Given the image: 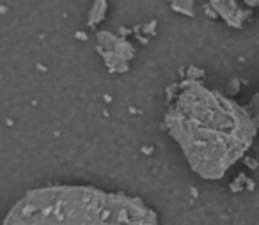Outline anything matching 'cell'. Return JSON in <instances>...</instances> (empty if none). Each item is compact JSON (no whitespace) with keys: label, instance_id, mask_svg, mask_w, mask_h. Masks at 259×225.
<instances>
[{"label":"cell","instance_id":"ba28073f","mask_svg":"<svg viewBox=\"0 0 259 225\" xmlns=\"http://www.w3.org/2000/svg\"><path fill=\"white\" fill-rule=\"evenodd\" d=\"M203 76V71L197 68H188V73H186V78L188 80H197Z\"/></svg>","mask_w":259,"mask_h":225},{"label":"cell","instance_id":"277c9868","mask_svg":"<svg viewBox=\"0 0 259 225\" xmlns=\"http://www.w3.org/2000/svg\"><path fill=\"white\" fill-rule=\"evenodd\" d=\"M106 0H94V5L91 13H89V27H96L98 23H102L105 20L106 14Z\"/></svg>","mask_w":259,"mask_h":225},{"label":"cell","instance_id":"9a60e30c","mask_svg":"<svg viewBox=\"0 0 259 225\" xmlns=\"http://www.w3.org/2000/svg\"><path fill=\"white\" fill-rule=\"evenodd\" d=\"M247 5H259V0H245Z\"/></svg>","mask_w":259,"mask_h":225},{"label":"cell","instance_id":"6da1fadb","mask_svg":"<svg viewBox=\"0 0 259 225\" xmlns=\"http://www.w3.org/2000/svg\"><path fill=\"white\" fill-rule=\"evenodd\" d=\"M165 123L190 167L204 179H220L243 156L258 131V123L245 108L188 78L181 83Z\"/></svg>","mask_w":259,"mask_h":225},{"label":"cell","instance_id":"52a82bcc","mask_svg":"<svg viewBox=\"0 0 259 225\" xmlns=\"http://www.w3.org/2000/svg\"><path fill=\"white\" fill-rule=\"evenodd\" d=\"M156 25H158L156 20H151L148 25H142V34H146V36H155L156 34Z\"/></svg>","mask_w":259,"mask_h":225},{"label":"cell","instance_id":"8fae6325","mask_svg":"<svg viewBox=\"0 0 259 225\" xmlns=\"http://www.w3.org/2000/svg\"><path fill=\"white\" fill-rule=\"evenodd\" d=\"M238 85H240V80L234 78V80L231 82V85H229V87H231V89H229V92H231V94H236V92L240 91V89H238Z\"/></svg>","mask_w":259,"mask_h":225},{"label":"cell","instance_id":"9c48e42d","mask_svg":"<svg viewBox=\"0 0 259 225\" xmlns=\"http://www.w3.org/2000/svg\"><path fill=\"white\" fill-rule=\"evenodd\" d=\"M243 163H245V165L249 167L250 170H256V169H258V165H259V163L254 160V158H249V156L243 158Z\"/></svg>","mask_w":259,"mask_h":225},{"label":"cell","instance_id":"5b68a950","mask_svg":"<svg viewBox=\"0 0 259 225\" xmlns=\"http://www.w3.org/2000/svg\"><path fill=\"white\" fill-rule=\"evenodd\" d=\"M112 51H114V53H116L119 59L126 60V62H130V60L135 57V48L130 45V43L126 41L123 36H119V39H117L116 46H114V50H112Z\"/></svg>","mask_w":259,"mask_h":225},{"label":"cell","instance_id":"5bb4252c","mask_svg":"<svg viewBox=\"0 0 259 225\" xmlns=\"http://www.w3.org/2000/svg\"><path fill=\"white\" fill-rule=\"evenodd\" d=\"M128 34H130V30H128V28H126V27H121V28H119V36L126 37V36H128Z\"/></svg>","mask_w":259,"mask_h":225},{"label":"cell","instance_id":"7c38bea8","mask_svg":"<svg viewBox=\"0 0 259 225\" xmlns=\"http://www.w3.org/2000/svg\"><path fill=\"white\" fill-rule=\"evenodd\" d=\"M245 186H247V188H249V190H254V188H256V183H254V181H252V179H250V177H247Z\"/></svg>","mask_w":259,"mask_h":225},{"label":"cell","instance_id":"7a4b0ae2","mask_svg":"<svg viewBox=\"0 0 259 225\" xmlns=\"http://www.w3.org/2000/svg\"><path fill=\"white\" fill-rule=\"evenodd\" d=\"M153 209L137 197L125 193H106L93 186H48L32 190L5 216V225L25 224H156Z\"/></svg>","mask_w":259,"mask_h":225},{"label":"cell","instance_id":"4fadbf2b","mask_svg":"<svg viewBox=\"0 0 259 225\" xmlns=\"http://www.w3.org/2000/svg\"><path fill=\"white\" fill-rule=\"evenodd\" d=\"M75 36H77V39H80V41H87V34L85 32H77Z\"/></svg>","mask_w":259,"mask_h":225},{"label":"cell","instance_id":"8992f818","mask_svg":"<svg viewBox=\"0 0 259 225\" xmlns=\"http://www.w3.org/2000/svg\"><path fill=\"white\" fill-rule=\"evenodd\" d=\"M171 7L176 13H181L188 16V18H194L195 11H194V0H171Z\"/></svg>","mask_w":259,"mask_h":225},{"label":"cell","instance_id":"3957f363","mask_svg":"<svg viewBox=\"0 0 259 225\" xmlns=\"http://www.w3.org/2000/svg\"><path fill=\"white\" fill-rule=\"evenodd\" d=\"M209 4L233 28H241L243 22L250 16V11H241L234 0H209Z\"/></svg>","mask_w":259,"mask_h":225},{"label":"cell","instance_id":"30bf717a","mask_svg":"<svg viewBox=\"0 0 259 225\" xmlns=\"http://www.w3.org/2000/svg\"><path fill=\"white\" fill-rule=\"evenodd\" d=\"M252 105H254V108H256V123H258V126H259V94L258 96H254Z\"/></svg>","mask_w":259,"mask_h":225}]
</instances>
